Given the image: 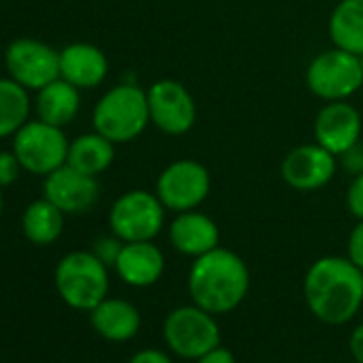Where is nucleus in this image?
Returning a JSON list of instances; mask_svg holds the SVG:
<instances>
[{"instance_id": "nucleus-21", "label": "nucleus", "mask_w": 363, "mask_h": 363, "mask_svg": "<svg viewBox=\"0 0 363 363\" xmlns=\"http://www.w3.org/2000/svg\"><path fill=\"white\" fill-rule=\"evenodd\" d=\"M116 158V143H111L101 133H84L75 137L69 145V158L67 164L75 167L82 173L99 177L105 173Z\"/></svg>"}, {"instance_id": "nucleus-22", "label": "nucleus", "mask_w": 363, "mask_h": 363, "mask_svg": "<svg viewBox=\"0 0 363 363\" xmlns=\"http://www.w3.org/2000/svg\"><path fill=\"white\" fill-rule=\"evenodd\" d=\"M65 216L67 214L50 199H37L22 214V233L35 246H50L62 235Z\"/></svg>"}, {"instance_id": "nucleus-9", "label": "nucleus", "mask_w": 363, "mask_h": 363, "mask_svg": "<svg viewBox=\"0 0 363 363\" xmlns=\"http://www.w3.org/2000/svg\"><path fill=\"white\" fill-rule=\"evenodd\" d=\"M69 145L71 141L67 139L65 128L43 120H28L13 135V152L24 171L43 177L67 164Z\"/></svg>"}, {"instance_id": "nucleus-26", "label": "nucleus", "mask_w": 363, "mask_h": 363, "mask_svg": "<svg viewBox=\"0 0 363 363\" xmlns=\"http://www.w3.org/2000/svg\"><path fill=\"white\" fill-rule=\"evenodd\" d=\"M346 208L352 218L363 220V173L352 175L346 189Z\"/></svg>"}, {"instance_id": "nucleus-16", "label": "nucleus", "mask_w": 363, "mask_h": 363, "mask_svg": "<svg viewBox=\"0 0 363 363\" xmlns=\"http://www.w3.org/2000/svg\"><path fill=\"white\" fill-rule=\"evenodd\" d=\"M164 265V255L154 242H124L113 269L128 286L147 289L162 278Z\"/></svg>"}, {"instance_id": "nucleus-32", "label": "nucleus", "mask_w": 363, "mask_h": 363, "mask_svg": "<svg viewBox=\"0 0 363 363\" xmlns=\"http://www.w3.org/2000/svg\"><path fill=\"white\" fill-rule=\"evenodd\" d=\"M3 210H5V201H3V191H0V218H3Z\"/></svg>"}, {"instance_id": "nucleus-4", "label": "nucleus", "mask_w": 363, "mask_h": 363, "mask_svg": "<svg viewBox=\"0 0 363 363\" xmlns=\"http://www.w3.org/2000/svg\"><path fill=\"white\" fill-rule=\"evenodd\" d=\"M54 284L67 306L92 312L109 293V267L92 250H73L60 259Z\"/></svg>"}, {"instance_id": "nucleus-6", "label": "nucleus", "mask_w": 363, "mask_h": 363, "mask_svg": "<svg viewBox=\"0 0 363 363\" xmlns=\"http://www.w3.org/2000/svg\"><path fill=\"white\" fill-rule=\"evenodd\" d=\"M306 86L325 103L348 101L363 88L361 58L340 48L325 50L310 60L306 69Z\"/></svg>"}, {"instance_id": "nucleus-17", "label": "nucleus", "mask_w": 363, "mask_h": 363, "mask_svg": "<svg viewBox=\"0 0 363 363\" xmlns=\"http://www.w3.org/2000/svg\"><path fill=\"white\" fill-rule=\"evenodd\" d=\"M109 60L92 43H71L60 52V77L79 90H92L105 82Z\"/></svg>"}, {"instance_id": "nucleus-24", "label": "nucleus", "mask_w": 363, "mask_h": 363, "mask_svg": "<svg viewBox=\"0 0 363 363\" xmlns=\"http://www.w3.org/2000/svg\"><path fill=\"white\" fill-rule=\"evenodd\" d=\"M122 246H124V242L118 238V235H103V238H99L96 242H94V246H92V252L107 265V267H113L116 265V261H118V257H120V252H122Z\"/></svg>"}, {"instance_id": "nucleus-13", "label": "nucleus", "mask_w": 363, "mask_h": 363, "mask_svg": "<svg viewBox=\"0 0 363 363\" xmlns=\"http://www.w3.org/2000/svg\"><path fill=\"white\" fill-rule=\"evenodd\" d=\"M43 197L65 214H84L96 206L101 186L94 175L82 173L71 164H62L60 169L45 175Z\"/></svg>"}, {"instance_id": "nucleus-23", "label": "nucleus", "mask_w": 363, "mask_h": 363, "mask_svg": "<svg viewBox=\"0 0 363 363\" xmlns=\"http://www.w3.org/2000/svg\"><path fill=\"white\" fill-rule=\"evenodd\" d=\"M30 113V96L18 82L0 77V139L13 137L26 122Z\"/></svg>"}, {"instance_id": "nucleus-20", "label": "nucleus", "mask_w": 363, "mask_h": 363, "mask_svg": "<svg viewBox=\"0 0 363 363\" xmlns=\"http://www.w3.org/2000/svg\"><path fill=\"white\" fill-rule=\"evenodd\" d=\"M329 39L333 48L363 56V0H340L333 7L329 24Z\"/></svg>"}, {"instance_id": "nucleus-7", "label": "nucleus", "mask_w": 363, "mask_h": 363, "mask_svg": "<svg viewBox=\"0 0 363 363\" xmlns=\"http://www.w3.org/2000/svg\"><path fill=\"white\" fill-rule=\"evenodd\" d=\"M212 191L210 169L193 158H179L169 162L156 179V197L167 212L179 214L199 210Z\"/></svg>"}, {"instance_id": "nucleus-14", "label": "nucleus", "mask_w": 363, "mask_h": 363, "mask_svg": "<svg viewBox=\"0 0 363 363\" xmlns=\"http://www.w3.org/2000/svg\"><path fill=\"white\" fill-rule=\"evenodd\" d=\"M363 120L354 105L348 101H331L320 107L314 118V141L331 154L342 156L361 141Z\"/></svg>"}, {"instance_id": "nucleus-1", "label": "nucleus", "mask_w": 363, "mask_h": 363, "mask_svg": "<svg viewBox=\"0 0 363 363\" xmlns=\"http://www.w3.org/2000/svg\"><path fill=\"white\" fill-rule=\"evenodd\" d=\"M308 310L325 325H344L363 303V272L348 257H320L303 276Z\"/></svg>"}, {"instance_id": "nucleus-2", "label": "nucleus", "mask_w": 363, "mask_h": 363, "mask_svg": "<svg viewBox=\"0 0 363 363\" xmlns=\"http://www.w3.org/2000/svg\"><path fill=\"white\" fill-rule=\"evenodd\" d=\"M248 291L250 272L238 252L218 246L208 255L193 259L189 272V295L199 308L214 316L233 312L242 306Z\"/></svg>"}, {"instance_id": "nucleus-31", "label": "nucleus", "mask_w": 363, "mask_h": 363, "mask_svg": "<svg viewBox=\"0 0 363 363\" xmlns=\"http://www.w3.org/2000/svg\"><path fill=\"white\" fill-rule=\"evenodd\" d=\"M350 354L357 363H363V323L357 325L350 333Z\"/></svg>"}, {"instance_id": "nucleus-12", "label": "nucleus", "mask_w": 363, "mask_h": 363, "mask_svg": "<svg viewBox=\"0 0 363 363\" xmlns=\"http://www.w3.org/2000/svg\"><path fill=\"white\" fill-rule=\"evenodd\" d=\"M340 160L320 143H303L286 152L280 164L284 184L297 193H316L335 177Z\"/></svg>"}, {"instance_id": "nucleus-25", "label": "nucleus", "mask_w": 363, "mask_h": 363, "mask_svg": "<svg viewBox=\"0 0 363 363\" xmlns=\"http://www.w3.org/2000/svg\"><path fill=\"white\" fill-rule=\"evenodd\" d=\"M24 171L20 158L16 156V152H0V189L11 186L13 182H18L20 173Z\"/></svg>"}, {"instance_id": "nucleus-29", "label": "nucleus", "mask_w": 363, "mask_h": 363, "mask_svg": "<svg viewBox=\"0 0 363 363\" xmlns=\"http://www.w3.org/2000/svg\"><path fill=\"white\" fill-rule=\"evenodd\" d=\"M128 363H173V359L158 348H143L135 352Z\"/></svg>"}, {"instance_id": "nucleus-27", "label": "nucleus", "mask_w": 363, "mask_h": 363, "mask_svg": "<svg viewBox=\"0 0 363 363\" xmlns=\"http://www.w3.org/2000/svg\"><path fill=\"white\" fill-rule=\"evenodd\" d=\"M346 257L363 272V220H357V225L352 227V231L348 235Z\"/></svg>"}, {"instance_id": "nucleus-10", "label": "nucleus", "mask_w": 363, "mask_h": 363, "mask_svg": "<svg viewBox=\"0 0 363 363\" xmlns=\"http://www.w3.org/2000/svg\"><path fill=\"white\" fill-rule=\"evenodd\" d=\"M150 124L169 137L193 130L197 122V103L191 90L175 79H158L147 90Z\"/></svg>"}, {"instance_id": "nucleus-8", "label": "nucleus", "mask_w": 363, "mask_h": 363, "mask_svg": "<svg viewBox=\"0 0 363 363\" xmlns=\"http://www.w3.org/2000/svg\"><path fill=\"white\" fill-rule=\"evenodd\" d=\"M167 208L156 193L133 189L120 195L109 210V229L122 242H154L164 227Z\"/></svg>"}, {"instance_id": "nucleus-5", "label": "nucleus", "mask_w": 363, "mask_h": 363, "mask_svg": "<svg viewBox=\"0 0 363 363\" xmlns=\"http://www.w3.org/2000/svg\"><path fill=\"white\" fill-rule=\"evenodd\" d=\"M162 337L169 350L182 359H201L220 346V325L214 314L197 303L171 310L162 323Z\"/></svg>"}, {"instance_id": "nucleus-15", "label": "nucleus", "mask_w": 363, "mask_h": 363, "mask_svg": "<svg viewBox=\"0 0 363 363\" xmlns=\"http://www.w3.org/2000/svg\"><path fill=\"white\" fill-rule=\"evenodd\" d=\"M169 242L179 255L197 259L220 246V229L212 216L199 210L179 212L169 223Z\"/></svg>"}, {"instance_id": "nucleus-33", "label": "nucleus", "mask_w": 363, "mask_h": 363, "mask_svg": "<svg viewBox=\"0 0 363 363\" xmlns=\"http://www.w3.org/2000/svg\"><path fill=\"white\" fill-rule=\"evenodd\" d=\"M361 67H363V56H361Z\"/></svg>"}, {"instance_id": "nucleus-19", "label": "nucleus", "mask_w": 363, "mask_h": 363, "mask_svg": "<svg viewBox=\"0 0 363 363\" xmlns=\"http://www.w3.org/2000/svg\"><path fill=\"white\" fill-rule=\"evenodd\" d=\"M35 105H37L39 120L65 128L77 118L79 107H82V94H79V88L58 77L45 88L37 90Z\"/></svg>"}, {"instance_id": "nucleus-30", "label": "nucleus", "mask_w": 363, "mask_h": 363, "mask_svg": "<svg viewBox=\"0 0 363 363\" xmlns=\"http://www.w3.org/2000/svg\"><path fill=\"white\" fill-rule=\"evenodd\" d=\"M197 363H238V359L227 346L220 344L214 350H210L208 354H203L201 359H197Z\"/></svg>"}, {"instance_id": "nucleus-11", "label": "nucleus", "mask_w": 363, "mask_h": 363, "mask_svg": "<svg viewBox=\"0 0 363 363\" xmlns=\"http://www.w3.org/2000/svg\"><path fill=\"white\" fill-rule=\"evenodd\" d=\"M5 67L26 90H41L60 77V52L39 39L22 37L5 50Z\"/></svg>"}, {"instance_id": "nucleus-28", "label": "nucleus", "mask_w": 363, "mask_h": 363, "mask_svg": "<svg viewBox=\"0 0 363 363\" xmlns=\"http://www.w3.org/2000/svg\"><path fill=\"white\" fill-rule=\"evenodd\" d=\"M337 160L350 173V177L357 173H363V141L354 143L350 150H346L342 156H337Z\"/></svg>"}, {"instance_id": "nucleus-3", "label": "nucleus", "mask_w": 363, "mask_h": 363, "mask_svg": "<svg viewBox=\"0 0 363 363\" xmlns=\"http://www.w3.org/2000/svg\"><path fill=\"white\" fill-rule=\"evenodd\" d=\"M150 124L147 92L137 84H118L109 88L92 111V126L111 143H130L143 135Z\"/></svg>"}, {"instance_id": "nucleus-18", "label": "nucleus", "mask_w": 363, "mask_h": 363, "mask_svg": "<svg viewBox=\"0 0 363 363\" xmlns=\"http://www.w3.org/2000/svg\"><path fill=\"white\" fill-rule=\"evenodd\" d=\"M90 323L101 337L109 342H128L141 329V314L130 301L107 297L90 312Z\"/></svg>"}]
</instances>
